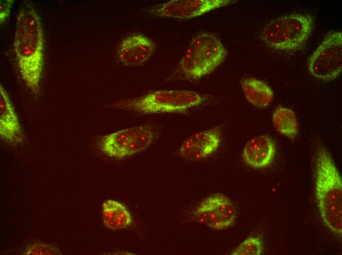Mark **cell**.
Here are the masks:
<instances>
[{
    "instance_id": "obj_16",
    "label": "cell",
    "mask_w": 342,
    "mask_h": 255,
    "mask_svg": "<svg viewBox=\"0 0 342 255\" xmlns=\"http://www.w3.org/2000/svg\"><path fill=\"white\" fill-rule=\"evenodd\" d=\"M272 122L276 129L282 134L294 138L298 131V125L294 112L291 109L279 107L274 111Z\"/></svg>"
},
{
    "instance_id": "obj_18",
    "label": "cell",
    "mask_w": 342,
    "mask_h": 255,
    "mask_svg": "<svg viewBox=\"0 0 342 255\" xmlns=\"http://www.w3.org/2000/svg\"><path fill=\"white\" fill-rule=\"evenodd\" d=\"M59 249L56 246L44 243H34L28 245L23 255H60Z\"/></svg>"
},
{
    "instance_id": "obj_15",
    "label": "cell",
    "mask_w": 342,
    "mask_h": 255,
    "mask_svg": "<svg viewBox=\"0 0 342 255\" xmlns=\"http://www.w3.org/2000/svg\"><path fill=\"white\" fill-rule=\"evenodd\" d=\"M102 217L104 225L113 230L125 229L133 223L132 216L126 207L113 200H107L103 203Z\"/></svg>"
},
{
    "instance_id": "obj_10",
    "label": "cell",
    "mask_w": 342,
    "mask_h": 255,
    "mask_svg": "<svg viewBox=\"0 0 342 255\" xmlns=\"http://www.w3.org/2000/svg\"><path fill=\"white\" fill-rule=\"evenodd\" d=\"M221 142L220 128H213L192 134L182 143L178 153L187 160H200L217 151Z\"/></svg>"
},
{
    "instance_id": "obj_2",
    "label": "cell",
    "mask_w": 342,
    "mask_h": 255,
    "mask_svg": "<svg viewBox=\"0 0 342 255\" xmlns=\"http://www.w3.org/2000/svg\"><path fill=\"white\" fill-rule=\"evenodd\" d=\"M315 195L322 221L342 237V180L328 151L319 147L315 159Z\"/></svg>"
},
{
    "instance_id": "obj_11",
    "label": "cell",
    "mask_w": 342,
    "mask_h": 255,
    "mask_svg": "<svg viewBox=\"0 0 342 255\" xmlns=\"http://www.w3.org/2000/svg\"><path fill=\"white\" fill-rule=\"evenodd\" d=\"M155 49L154 42L142 33L131 35L119 45L117 54L120 61L125 66L135 67L149 59Z\"/></svg>"
},
{
    "instance_id": "obj_5",
    "label": "cell",
    "mask_w": 342,
    "mask_h": 255,
    "mask_svg": "<svg viewBox=\"0 0 342 255\" xmlns=\"http://www.w3.org/2000/svg\"><path fill=\"white\" fill-rule=\"evenodd\" d=\"M314 19L308 14L296 13L271 20L263 27L260 37L268 47L279 51L300 50L309 38Z\"/></svg>"
},
{
    "instance_id": "obj_1",
    "label": "cell",
    "mask_w": 342,
    "mask_h": 255,
    "mask_svg": "<svg viewBox=\"0 0 342 255\" xmlns=\"http://www.w3.org/2000/svg\"><path fill=\"white\" fill-rule=\"evenodd\" d=\"M13 47L23 80L38 94L43 68V34L40 18L29 5L17 16Z\"/></svg>"
},
{
    "instance_id": "obj_19",
    "label": "cell",
    "mask_w": 342,
    "mask_h": 255,
    "mask_svg": "<svg viewBox=\"0 0 342 255\" xmlns=\"http://www.w3.org/2000/svg\"><path fill=\"white\" fill-rule=\"evenodd\" d=\"M13 0H0V23L2 24L9 15Z\"/></svg>"
},
{
    "instance_id": "obj_8",
    "label": "cell",
    "mask_w": 342,
    "mask_h": 255,
    "mask_svg": "<svg viewBox=\"0 0 342 255\" xmlns=\"http://www.w3.org/2000/svg\"><path fill=\"white\" fill-rule=\"evenodd\" d=\"M235 208L227 196L215 194L204 199L193 212L195 220L211 229L222 230L231 226L236 218Z\"/></svg>"
},
{
    "instance_id": "obj_12",
    "label": "cell",
    "mask_w": 342,
    "mask_h": 255,
    "mask_svg": "<svg viewBox=\"0 0 342 255\" xmlns=\"http://www.w3.org/2000/svg\"><path fill=\"white\" fill-rule=\"evenodd\" d=\"M0 136L5 142L17 145L22 143L24 135L9 95L0 85Z\"/></svg>"
},
{
    "instance_id": "obj_13",
    "label": "cell",
    "mask_w": 342,
    "mask_h": 255,
    "mask_svg": "<svg viewBox=\"0 0 342 255\" xmlns=\"http://www.w3.org/2000/svg\"><path fill=\"white\" fill-rule=\"evenodd\" d=\"M275 153L276 145L272 137L262 135L252 138L246 143L242 156L248 165L260 169L271 163Z\"/></svg>"
},
{
    "instance_id": "obj_7",
    "label": "cell",
    "mask_w": 342,
    "mask_h": 255,
    "mask_svg": "<svg viewBox=\"0 0 342 255\" xmlns=\"http://www.w3.org/2000/svg\"><path fill=\"white\" fill-rule=\"evenodd\" d=\"M308 67L311 75L323 80H333L342 71V33L328 34L310 56Z\"/></svg>"
},
{
    "instance_id": "obj_14",
    "label": "cell",
    "mask_w": 342,
    "mask_h": 255,
    "mask_svg": "<svg viewBox=\"0 0 342 255\" xmlns=\"http://www.w3.org/2000/svg\"><path fill=\"white\" fill-rule=\"evenodd\" d=\"M240 85L246 100L253 105L264 108L272 102L274 93L265 82L255 78H245L240 81Z\"/></svg>"
},
{
    "instance_id": "obj_6",
    "label": "cell",
    "mask_w": 342,
    "mask_h": 255,
    "mask_svg": "<svg viewBox=\"0 0 342 255\" xmlns=\"http://www.w3.org/2000/svg\"><path fill=\"white\" fill-rule=\"evenodd\" d=\"M157 135L158 129L153 125L135 126L102 136L99 147L106 155L122 158L145 149Z\"/></svg>"
},
{
    "instance_id": "obj_17",
    "label": "cell",
    "mask_w": 342,
    "mask_h": 255,
    "mask_svg": "<svg viewBox=\"0 0 342 255\" xmlns=\"http://www.w3.org/2000/svg\"><path fill=\"white\" fill-rule=\"evenodd\" d=\"M263 251L261 239L256 236H250L243 241L231 253L232 255H260Z\"/></svg>"
},
{
    "instance_id": "obj_9",
    "label": "cell",
    "mask_w": 342,
    "mask_h": 255,
    "mask_svg": "<svg viewBox=\"0 0 342 255\" xmlns=\"http://www.w3.org/2000/svg\"><path fill=\"white\" fill-rule=\"evenodd\" d=\"M232 0H172L153 6L149 13L156 17L190 19L236 2Z\"/></svg>"
},
{
    "instance_id": "obj_4",
    "label": "cell",
    "mask_w": 342,
    "mask_h": 255,
    "mask_svg": "<svg viewBox=\"0 0 342 255\" xmlns=\"http://www.w3.org/2000/svg\"><path fill=\"white\" fill-rule=\"evenodd\" d=\"M205 100L203 95L189 90H157L135 98L117 101L112 106L147 114L183 113L201 104Z\"/></svg>"
},
{
    "instance_id": "obj_3",
    "label": "cell",
    "mask_w": 342,
    "mask_h": 255,
    "mask_svg": "<svg viewBox=\"0 0 342 255\" xmlns=\"http://www.w3.org/2000/svg\"><path fill=\"white\" fill-rule=\"evenodd\" d=\"M227 50L215 35L203 32L191 41L180 60L176 73L184 79H199L213 72L225 60Z\"/></svg>"
}]
</instances>
